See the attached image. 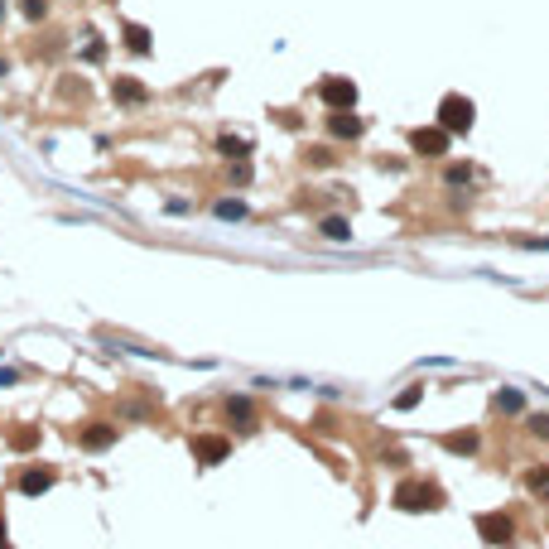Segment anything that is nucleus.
<instances>
[{"mask_svg": "<svg viewBox=\"0 0 549 549\" xmlns=\"http://www.w3.org/2000/svg\"><path fill=\"white\" fill-rule=\"evenodd\" d=\"M516 246H525V251H549V236H516Z\"/></svg>", "mask_w": 549, "mask_h": 549, "instance_id": "obj_21", "label": "nucleus"}, {"mask_svg": "<svg viewBox=\"0 0 549 549\" xmlns=\"http://www.w3.org/2000/svg\"><path fill=\"white\" fill-rule=\"evenodd\" d=\"M49 482H54V472H44V467H34V472H25V482H20V487H25L29 496H39V492H44V487H49Z\"/></svg>", "mask_w": 549, "mask_h": 549, "instance_id": "obj_15", "label": "nucleus"}, {"mask_svg": "<svg viewBox=\"0 0 549 549\" xmlns=\"http://www.w3.org/2000/svg\"><path fill=\"white\" fill-rule=\"evenodd\" d=\"M217 217H227V222H241V217H246V203L227 198V203H217Z\"/></svg>", "mask_w": 549, "mask_h": 549, "instance_id": "obj_18", "label": "nucleus"}, {"mask_svg": "<svg viewBox=\"0 0 549 549\" xmlns=\"http://www.w3.org/2000/svg\"><path fill=\"white\" fill-rule=\"evenodd\" d=\"M443 448H448V453H463V458H477V453H482V434H477V429L448 434V439H443Z\"/></svg>", "mask_w": 549, "mask_h": 549, "instance_id": "obj_8", "label": "nucleus"}, {"mask_svg": "<svg viewBox=\"0 0 549 549\" xmlns=\"http://www.w3.org/2000/svg\"><path fill=\"white\" fill-rule=\"evenodd\" d=\"M193 453H198V463H222L231 453V443L227 439H193Z\"/></svg>", "mask_w": 549, "mask_h": 549, "instance_id": "obj_10", "label": "nucleus"}, {"mask_svg": "<svg viewBox=\"0 0 549 549\" xmlns=\"http://www.w3.org/2000/svg\"><path fill=\"white\" fill-rule=\"evenodd\" d=\"M525 429H530L535 439H549V414H525Z\"/></svg>", "mask_w": 549, "mask_h": 549, "instance_id": "obj_20", "label": "nucleus"}, {"mask_svg": "<svg viewBox=\"0 0 549 549\" xmlns=\"http://www.w3.org/2000/svg\"><path fill=\"white\" fill-rule=\"evenodd\" d=\"M25 15L29 20H44V15H49V0H25Z\"/></svg>", "mask_w": 549, "mask_h": 549, "instance_id": "obj_22", "label": "nucleus"}, {"mask_svg": "<svg viewBox=\"0 0 549 549\" xmlns=\"http://www.w3.org/2000/svg\"><path fill=\"white\" fill-rule=\"evenodd\" d=\"M318 97H323L332 111H352L357 107V83H347V78H323Z\"/></svg>", "mask_w": 549, "mask_h": 549, "instance_id": "obj_5", "label": "nucleus"}, {"mask_svg": "<svg viewBox=\"0 0 549 549\" xmlns=\"http://www.w3.org/2000/svg\"><path fill=\"white\" fill-rule=\"evenodd\" d=\"M472 121H477L472 97H463V92H448V97L439 102V126L448 131V135H467V131H472Z\"/></svg>", "mask_w": 549, "mask_h": 549, "instance_id": "obj_1", "label": "nucleus"}, {"mask_svg": "<svg viewBox=\"0 0 549 549\" xmlns=\"http://www.w3.org/2000/svg\"><path fill=\"white\" fill-rule=\"evenodd\" d=\"M467 179H472V164H448L443 169V183H448V188H453V183H467Z\"/></svg>", "mask_w": 549, "mask_h": 549, "instance_id": "obj_19", "label": "nucleus"}, {"mask_svg": "<svg viewBox=\"0 0 549 549\" xmlns=\"http://www.w3.org/2000/svg\"><path fill=\"white\" fill-rule=\"evenodd\" d=\"M116 97H121V102H145V87L131 83V78H121V83H116Z\"/></svg>", "mask_w": 549, "mask_h": 549, "instance_id": "obj_17", "label": "nucleus"}, {"mask_svg": "<svg viewBox=\"0 0 549 549\" xmlns=\"http://www.w3.org/2000/svg\"><path fill=\"white\" fill-rule=\"evenodd\" d=\"M126 49H131V54H150V29L145 25H126Z\"/></svg>", "mask_w": 549, "mask_h": 549, "instance_id": "obj_13", "label": "nucleus"}, {"mask_svg": "<svg viewBox=\"0 0 549 549\" xmlns=\"http://www.w3.org/2000/svg\"><path fill=\"white\" fill-rule=\"evenodd\" d=\"M492 414H506V419H525L530 414V405H525L521 390H511V385H501L492 395Z\"/></svg>", "mask_w": 549, "mask_h": 549, "instance_id": "obj_6", "label": "nucleus"}, {"mask_svg": "<svg viewBox=\"0 0 549 549\" xmlns=\"http://www.w3.org/2000/svg\"><path fill=\"white\" fill-rule=\"evenodd\" d=\"M227 414H231L241 429H251V419H255V405H251V400H241V395H227Z\"/></svg>", "mask_w": 549, "mask_h": 549, "instance_id": "obj_11", "label": "nucleus"}, {"mask_svg": "<svg viewBox=\"0 0 549 549\" xmlns=\"http://www.w3.org/2000/svg\"><path fill=\"white\" fill-rule=\"evenodd\" d=\"M318 231H323L328 241H352V227H347V217H323V222H318Z\"/></svg>", "mask_w": 549, "mask_h": 549, "instance_id": "obj_12", "label": "nucleus"}, {"mask_svg": "<svg viewBox=\"0 0 549 549\" xmlns=\"http://www.w3.org/2000/svg\"><path fill=\"white\" fill-rule=\"evenodd\" d=\"M0 15H5V0H0Z\"/></svg>", "mask_w": 549, "mask_h": 549, "instance_id": "obj_23", "label": "nucleus"}, {"mask_svg": "<svg viewBox=\"0 0 549 549\" xmlns=\"http://www.w3.org/2000/svg\"><path fill=\"white\" fill-rule=\"evenodd\" d=\"M419 400H424V385L414 381V385H405V390H400V395H395V410H414V405H419Z\"/></svg>", "mask_w": 549, "mask_h": 549, "instance_id": "obj_16", "label": "nucleus"}, {"mask_svg": "<svg viewBox=\"0 0 549 549\" xmlns=\"http://www.w3.org/2000/svg\"><path fill=\"white\" fill-rule=\"evenodd\" d=\"M477 535H482L487 545H511V540H516V521H511L506 511H492V516H477Z\"/></svg>", "mask_w": 549, "mask_h": 549, "instance_id": "obj_4", "label": "nucleus"}, {"mask_svg": "<svg viewBox=\"0 0 549 549\" xmlns=\"http://www.w3.org/2000/svg\"><path fill=\"white\" fill-rule=\"evenodd\" d=\"M395 506H400V511H439L443 506V487L439 482H400Z\"/></svg>", "mask_w": 549, "mask_h": 549, "instance_id": "obj_2", "label": "nucleus"}, {"mask_svg": "<svg viewBox=\"0 0 549 549\" xmlns=\"http://www.w3.org/2000/svg\"><path fill=\"white\" fill-rule=\"evenodd\" d=\"M521 482H525V492L535 496V501H549V463H535Z\"/></svg>", "mask_w": 549, "mask_h": 549, "instance_id": "obj_9", "label": "nucleus"}, {"mask_svg": "<svg viewBox=\"0 0 549 549\" xmlns=\"http://www.w3.org/2000/svg\"><path fill=\"white\" fill-rule=\"evenodd\" d=\"M410 150L424 155V159H443V155L453 150V135H448L443 126H419V131H410Z\"/></svg>", "mask_w": 549, "mask_h": 549, "instance_id": "obj_3", "label": "nucleus"}, {"mask_svg": "<svg viewBox=\"0 0 549 549\" xmlns=\"http://www.w3.org/2000/svg\"><path fill=\"white\" fill-rule=\"evenodd\" d=\"M217 150H222V155H227V159H246V155H251V140L222 135V140H217Z\"/></svg>", "mask_w": 549, "mask_h": 549, "instance_id": "obj_14", "label": "nucleus"}, {"mask_svg": "<svg viewBox=\"0 0 549 549\" xmlns=\"http://www.w3.org/2000/svg\"><path fill=\"white\" fill-rule=\"evenodd\" d=\"M361 131H366V126H361L357 111H332L328 116V135L332 140H361Z\"/></svg>", "mask_w": 549, "mask_h": 549, "instance_id": "obj_7", "label": "nucleus"}]
</instances>
